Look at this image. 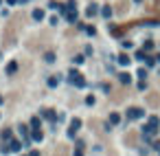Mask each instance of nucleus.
<instances>
[{
	"mask_svg": "<svg viewBox=\"0 0 160 156\" xmlns=\"http://www.w3.org/2000/svg\"><path fill=\"white\" fill-rule=\"evenodd\" d=\"M79 127H81V121H79V119H75L73 123H70V130H68V136H75V134H77V130H79Z\"/></svg>",
	"mask_w": 160,
	"mask_h": 156,
	"instance_id": "4",
	"label": "nucleus"
},
{
	"mask_svg": "<svg viewBox=\"0 0 160 156\" xmlns=\"http://www.w3.org/2000/svg\"><path fill=\"white\" fill-rule=\"evenodd\" d=\"M20 2H31V0H20Z\"/></svg>",
	"mask_w": 160,
	"mask_h": 156,
	"instance_id": "27",
	"label": "nucleus"
},
{
	"mask_svg": "<svg viewBox=\"0 0 160 156\" xmlns=\"http://www.w3.org/2000/svg\"><path fill=\"white\" fill-rule=\"evenodd\" d=\"M40 125H42V121L37 119V116H33L31 119V130H40Z\"/></svg>",
	"mask_w": 160,
	"mask_h": 156,
	"instance_id": "10",
	"label": "nucleus"
},
{
	"mask_svg": "<svg viewBox=\"0 0 160 156\" xmlns=\"http://www.w3.org/2000/svg\"><path fill=\"white\" fill-rule=\"evenodd\" d=\"M15 2H20V0H7V4H15Z\"/></svg>",
	"mask_w": 160,
	"mask_h": 156,
	"instance_id": "26",
	"label": "nucleus"
},
{
	"mask_svg": "<svg viewBox=\"0 0 160 156\" xmlns=\"http://www.w3.org/2000/svg\"><path fill=\"white\" fill-rule=\"evenodd\" d=\"M68 81L73 83V86H77V88H84V86H86V79L79 75V70H75V68L68 73Z\"/></svg>",
	"mask_w": 160,
	"mask_h": 156,
	"instance_id": "1",
	"label": "nucleus"
},
{
	"mask_svg": "<svg viewBox=\"0 0 160 156\" xmlns=\"http://www.w3.org/2000/svg\"><path fill=\"white\" fill-rule=\"evenodd\" d=\"M11 134H13V130H11V127H4L0 136H2V141H11Z\"/></svg>",
	"mask_w": 160,
	"mask_h": 156,
	"instance_id": "6",
	"label": "nucleus"
},
{
	"mask_svg": "<svg viewBox=\"0 0 160 156\" xmlns=\"http://www.w3.org/2000/svg\"><path fill=\"white\" fill-rule=\"evenodd\" d=\"M158 62H160V55H158Z\"/></svg>",
	"mask_w": 160,
	"mask_h": 156,
	"instance_id": "29",
	"label": "nucleus"
},
{
	"mask_svg": "<svg viewBox=\"0 0 160 156\" xmlns=\"http://www.w3.org/2000/svg\"><path fill=\"white\" fill-rule=\"evenodd\" d=\"M119 64L121 66H127L129 64V57H127V55H119Z\"/></svg>",
	"mask_w": 160,
	"mask_h": 156,
	"instance_id": "13",
	"label": "nucleus"
},
{
	"mask_svg": "<svg viewBox=\"0 0 160 156\" xmlns=\"http://www.w3.org/2000/svg\"><path fill=\"white\" fill-rule=\"evenodd\" d=\"M86 103H88V105H95V97H92V94H88V97H86Z\"/></svg>",
	"mask_w": 160,
	"mask_h": 156,
	"instance_id": "20",
	"label": "nucleus"
},
{
	"mask_svg": "<svg viewBox=\"0 0 160 156\" xmlns=\"http://www.w3.org/2000/svg\"><path fill=\"white\" fill-rule=\"evenodd\" d=\"M81 29H86L88 35H95V33H97V29H95V26H90V24H88V26H81Z\"/></svg>",
	"mask_w": 160,
	"mask_h": 156,
	"instance_id": "16",
	"label": "nucleus"
},
{
	"mask_svg": "<svg viewBox=\"0 0 160 156\" xmlns=\"http://www.w3.org/2000/svg\"><path fill=\"white\" fill-rule=\"evenodd\" d=\"M75 156H84V149H79V147H77V149H75Z\"/></svg>",
	"mask_w": 160,
	"mask_h": 156,
	"instance_id": "24",
	"label": "nucleus"
},
{
	"mask_svg": "<svg viewBox=\"0 0 160 156\" xmlns=\"http://www.w3.org/2000/svg\"><path fill=\"white\" fill-rule=\"evenodd\" d=\"M26 156H29V154H26Z\"/></svg>",
	"mask_w": 160,
	"mask_h": 156,
	"instance_id": "31",
	"label": "nucleus"
},
{
	"mask_svg": "<svg viewBox=\"0 0 160 156\" xmlns=\"http://www.w3.org/2000/svg\"><path fill=\"white\" fill-rule=\"evenodd\" d=\"M138 77H140V79H143V77H147V70H145V68H140V70H138Z\"/></svg>",
	"mask_w": 160,
	"mask_h": 156,
	"instance_id": "23",
	"label": "nucleus"
},
{
	"mask_svg": "<svg viewBox=\"0 0 160 156\" xmlns=\"http://www.w3.org/2000/svg\"><path fill=\"white\" fill-rule=\"evenodd\" d=\"M42 130H31V141H42Z\"/></svg>",
	"mask_w": 160,
	"mask_h": 156,
	"instance_id": "7",
	"label": "nucleus"
},
{
	"mask_svg": "<svg viewBox=\"0 0 160 156\" xmlns=\"http://www.w3.org/2000/svg\"><path fill=\"white\" fill-rule=\"evenodd\" d=\"M7 145H9V152H20V149H22V143H20V141H15V138H11Z\"/></svg>",
	"mask_w": 160,
	"mask_h": 156,
	"instance_id": "3",
	"label": "nucleus"
},
{
	"mask_svg": "<svg viewBox=\"0 0 160 156\" xmlns=\"http://www.w3.org/2000/svg\"><path fill=\"white\" fill-rule=\"evenodd\" d=\"M97 11H99V7H97V4H90V7H88V15L92 18V15H95Z\"/></svg>",
	"mask_w": 160,
	"mask_h": 156,
	"instance_id": "15",
	"label": "nucleus"
},
{
	"mask_svg": "<svg viewBox=\"0 0 160 156\" xmlns=\"http://www.w3.org/2000/svg\"><path fill=\"white\" fill-rule=\"evenodd\" d=\"M140 116H145V110H143V108H129V110H127V119H129V121L140 119Z\"/></svg>",
	"mask_w": 160,
	"mask_h": 156,
	"instance_id": "2",
	"label": "nucleus"
},
{
	"mask_svg": "<svg viewBox=\"0 0 160 156\" xmlns=\"http://www.w3.org/2000/svg\"><path fill=\"white\" fill-rule=\"evenodd\" d=\"M42 116H44V119H48V123H53V121H55V112H53L51 108H48V110H42Z\"/></svg>",
	"mask_w": 160,
	"mask_h": 156,
	"instance_id": "5",
	"label": "nucleus"
},
{
	"mask_svg": "<svg viewBox=\"0 0 160 156\" xmlns=\"http://www.w3.org/2000/svg\"><path fill=\"white\" fill-rule=\"evenodd\" d=\"M145 62H147V66H153V62H156V59H153V57H149V55H147V57H145Z\"/></svg>",
	"mask_w": 160,
	"mask_h": 156,
	"instance_id": "21",
	"label": "nucleus"
},
{
	"mask_svg": "<svg viewBox=\"0 0 160 156\" xmlns=\"http://www.w3.org/2000/svg\"><path fill=\"white\" fill-rule=\"evenodd\" d=\"M0 2H2V0H0Z\"/></svg>",
	"mask_w": 160,
	"mask_h": 156,
	"instance_id": "30",
	"label": "nucleus"
},
{
	"mask_svg": "<svg viewBox=\"0 0 160 156\" xmlns=\"http://www.w3.org/2000/svg\"><path fill=\"white\" fill-rule=\"evenodd\" d=\"M119 79H121V83H129V81H132V77H129L127 73H121V75H119Z\"/></svg>",
	"mask_w": 160,
	"mask_h": 156,
	"instance_id": "12",
	"label": "nucleus"
},
{
	"mask_svg": "<svg viewBox=\"0 0 160 156\" xmlns=\"http://www.w3.org/2000/svg\"><path fill=\"white\" fill-rule=\"evenodd\" d=\"M151 48H153V42L151 40H147L145 44H143V51H151Z\"/></svg>",
	"mask_w": 160,
	"mask_h": 156,
	"instance_id": "17",
	"label": "nucleus"
},
{
	"mask_svg": "<svg viewBox=\"0 0 160 156\" xmlns=\"http://www.w3.org/2000/svg\"><path fill=\"white\" fill-rule=\"evenodd\" d=\"M48 86H51V88L57 86V77H48Z\"/></svg>",
	"mask_w": 160,
	"mask_h": 156,
	"instance_id": "19",
	"label": "nucleus"
},
{
	"mask_svg": "<svg viewBox=\"0 0 160 156\" xmlns=\"http://www.w3.org/2000/svg\"><path fill=\"white\" fill-rule=\"evenodd\" d=\"M119 121H121V114H119V112H112V114H110V125H116Z\"/></svg>",
	"mask_w": 160,
	"mask_h": 156,
	"instance_id": "8",
	"label": "nucleus"
},
{
	"mask_svg": "<svg viewBox=\"0 0 160 156\" xmlns=\"http://www.w3.org/2000/svg\"><path fill=\"white\" fill-rule=\"evenodd\" d=\"M46 62H55V55L53 53H46Z\"/></svg>",
	"mask_w": 160,
	"mask_h": 156,
	"instance_id": "22",
	"label": "nucleus"
},
{
	"mask_svg": "<svg viewBox=\"0 0 160 156\" xmlns=\"http://www.w3.org/2000/svg\"><path fill=\"white\" fill-rule=\"evenodd\" d=\"M145 57H147L145 51H138V53H136V59H140V62H145Z\"/></svg>",
	"mask_w": 160,
	"mask_h": 156,
	"instance_id": "18",
	"label": "nucleus"
},
{
	"mask_svg": "<svg viewBox=\"0 0 160 156\" xmlns=\"http://www.w3.org/2000/svg\"><path fill=\"white\" fill-rule=\"evenodd\" d=\"M101 13H103V18H112V9H110V7H103Z\"/></svg>",
	"mask_w": 160,
	"mask_h": 156,
	"instance_id": "14",
	"label": "nucleus"
},
{
	"mask_svg": "<svg viewBox=\"0 0 160 156\" xmlns=\"http://www.w3.org/2000/svg\"><path fill=\"white\" fill-rule=\"evenodd\" d=\"M0 103H2V97H0Z\"/></svg>",
	"mask_w": 160,
	"mask_h": 156,
	"instance_id": "28",
	"label": "nucleus"
},
{
	"mask_svg": "<svg viewBox=\"0 0 160 156\" xmlns=\"http://www.w3.org/2000/svg\"><path fill=\"white\" fill-rule=\"evenodd\" d=\"M15 70H18V64H15V62H9V64H7V75H13Z\"/></svg>",
	"mask_w": 160,
	"mask_h": 156,
	"instance_id": "9",
	"label": "nucleus"
},
{
	"mask_svg": "<svg viewBox=\"0 0 160 156\" xmlns=\"http://www.w3.org/2000/svg\"><path fill=\"white\" fill-rule=\"evenodd\" d=\"M29 156H40V152H37V149H33V152H29Z\"/></svg>",
	"mask_w": 160,
	"mask_h": 156,
	"instance_id": "25",
	"label": "nucleus"
},
{
	"mask_svg": "<svg viewBox=\"0 0 160 156\" xmlns=\"http://www.w3.org/2000/svg\"><path fill=\"white\" fill-rule=\"evenodd\" d=\"M44 18V11L42 9H35V11H33V20H37V22H40Z\"/></svg>",
	"mask_w": 160,
	"mask_h": 156,
	"instance_id": "11",
	"label": "nucleus"
}]
</instances>
